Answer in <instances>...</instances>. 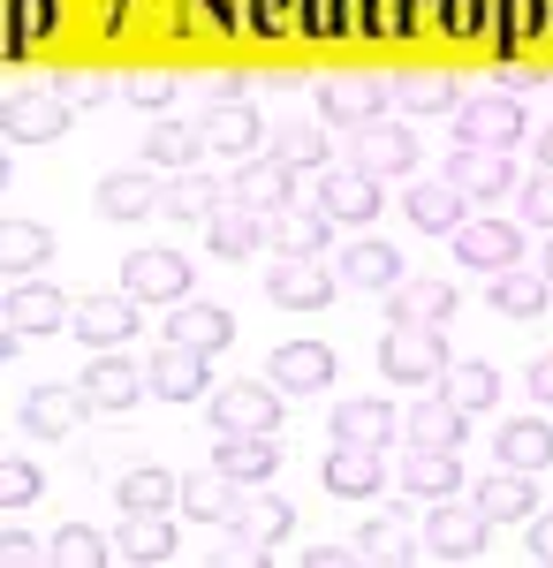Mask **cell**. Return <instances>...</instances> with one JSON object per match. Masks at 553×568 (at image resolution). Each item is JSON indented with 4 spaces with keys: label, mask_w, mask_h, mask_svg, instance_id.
<instances>
[{
    "label": "cell",
    "mask_w": 553,
    "mask_h": 568,
    "mask_svg": "<svg viewBox=\"0 0 553 568\" xmlns=\"http://www.w3.org/2000/svg\"><path fill=\"white\" fill-rule=\"evenodd\" d=\"M448 342H440V326H386V342H380V372L394 379V387H440L448 379Z\"/></svg>",
    "instance_id": "cell-1"
},
{
    "label": "cell",
    "mask_w": 553,
    "mask_h": 568,
    "mask_svg": "<svg viewBox=\"0 0 553 568\" xmlns=\"http://www.w3.org/2000/svg\"><path fill=\"white\" fill-rule=\"evenodd\" d=\"M69 318H77V296H61V288H53V281H31V273H23V281H8V296H0V326H8V334H23V342H31V334H61V326H69Z\"/></svg>",
    "instance_id": "cell-2"
},
{
    "label": "cell",
    "mask_w": 553,
    "mask_h": 568,
    "mask_svg": "<svg viewBox=\"0 0 553 568\" xmlns=\"http://www.w3.org/2000/svg\"><path fill=\"white\" fill-rule=\"evenodd\" d=\"M455 144H485V152L523 144V99L515 91H470L455 106Z\"/></svg>",
    "instance_id": "cell-3"
},
{
    "label": "cell",
    "mask_w": 553,
    "mask_h": 568,
    "mask_svg": "<svg viewBox=\"0 0 553 568\" xmlns=\"http://www.w3.org/2000/svg\"><path fill=\"white\" fill-rule=\"evenodd\" d=\"M493 538V516L477 500H432V524H425V554L432 561H477Z\"/></svg>",
    "instance_id": "cell-4"
},
{
    "label": "cell",
    "mask_w": 553,
    "mask_h": 568,
    "mask_svg": "<svg viewBox=\"0 0 553 568\" xmlns=\"http://www.w3.org/2000/svg\"><path fill=\"white\" fill-rule=\"evenodd\" d=\"M77 387L91 394V409H137L144 394H152V364H129L122 349H91V364L77 372Z\"/></svg>",
    "instance_id": "cell-5"
},
{
    "label": "cell",
    "mask_w": 553,
    "mask_h": 568,
    "mask_svg": "<svg viewBox=\"0 0 553 568\" xmlns=\"http://www.w3.org/2000/svg\"><path fill=\"white\" fill-rule=\"evenodd\" d=\"M311 205L334 220V227H372V220H380V205H386V190H380V175H372V168H356V160H349L341 175H326L319 190H311Z\"/></svg>",
    "instance_id": "cell-6"
},
{
    "label": "cell",
    "mask_w": 553,
    "mask_h": 568,
    "mask_svg": "<svg viewBox=\"0 0 553 568\" xmlns=\"http://www.w3.org/2000/svg\"><path fill=\"white\" fill-rule=\"evenodd\" d=\"M69 122H77V106L61 99L53 84H16L8 91V144H53V136H69Z\"/></svg>",
    "instance_id": "cell-7"
},
{
    "label": "cell",
    "mask_w": 553,
    "mask_h": 568,
    "mask_svg": "<svg viewBox=\"0 0 553 568\" xmlns=\"http://www.w3.org/2000/svg\"><path fill=\"white\" fill-rule=\"evenodd\" d=\"M69 326H77L84 349H122L129 334L144 326V304H137L129 288H114V296H77V318H69Z\"/></svg>",
    "instance_id": "cell-8"
},
{
    "label": "cell",
    "mask_w": 553,
    "mask_h": 568,
    "mask_svg": "<svg viewBox=\"0 0 553 568\" xmlns=\"http://www.w3.org/2000/svg\"><path fill=\"white\" fill-rule=\"evenodd\" d=\"M228 197L251 205V213H281V205H296V168H289L281 152H251V160H235Z\"/></svg>",
    "instance_id": "cell-9"
},
{
    "label": "cell",
    "mask_w": 553,
    "mask_h": 568,
    "mask_svg": "<svg viewBox=\"0 0 553 568\" xmlns=\"http://www.w3.org/2000/svg\"><path fill=\"white\" fill-rule=\"evenodd\" d=\"M319 485L334 493V500H380L386 485V447H349V439H334V455H326V470H319Z\"/></svg>",
    "instance_id": "cell-10"
},
{
    "label": "cell",
    "mask_w": 553,
    "mask_h": 568,
    "mask_svg": "<svg viewBox=\"0 0 553 568\" xmlns=\"http://www.w3.org/2000/svg\"><path fill=\"white\" fill-rule=\"evenodd\" d=\"M122 288L137 304H182V296H190V258H182V251H129Z\"/></svg>",
    "instance_id": "cell-11"
},
{
    "label": "cell",
    "mask_w": 553,
    "mask_h": 568,
    "mask_svg": "<svg viewBox=\"0 0 553 568\" xmlns=\"http://www.w3.org/2000/svg\"><path fill=\"white\" fill-rule=\"evenodd\" d=\"M265 296H273L281 311H326V304H334V265L273 258V265H265Z\"/></svg>",
    "instance_id": "cell-12"
},
{
    "label": "cell",
    "mask_w": 553,
    "mask_h": 568,
    "mask_svg": "<svg viewBox=\"0 0 553 568\" xmlns=\"http://www.w3.org/2000/svg\"><path fill=\"white\" fill-rule=\"evenodd\" d=\"M213 425L220 433H281V387H273V379L220 387L213 394Z\"/></svg>",
    "instance_id": "cell-13"
},
{
    "label": "cell",
    "mask_w": 553,
    "mask_h": 568,
    "mask_svg": "<svg viewBox=\"0 0 553 568\" xmlns=\"http://www.w3.org/2000/svg\"><path fill=\"white\" fill-rule=\"evenodd\" d=\"M448 243H455V258L477 265V273H509V265H523V227H515V220H463Z\"/></svg>",
    "instance_id": "cell-14"
},
{
    "label": "cell",
    "mask_w": 553,
    "mask_h": 568,
    "mask_svg": "<svg viewBox=\"0 0 553 568\" xmlns=\"http://www.w3.org/2000/svg\"><path fill=\"white\" fill-rule=\"evenodd\" d=\"M137 152H144V168L182 175V168H198V160L213 152V130H205V114H198V122H144Z\"/></svg>",
    "instance_id": "cell-15"
},
{
    "label": "cell",
    "mask_w": 553,
    "mask_h": 568,
    "mask_svg": "<svg viewBox=\"0 0 553 568\" xmlns=\"http://www.w3.org/2000/svg\"><path fill=\"white\" fill-rule=\"evenodd\" d=\"M386 99H394V84H380V77H319V114L326 122H349V130L380 122Z\"/></svg>",
    "instance_id": "cell-16"
},
{
    "label": "cell",
    "mask_w": 553,
    "mask_h": 568,
    "mask_svg": "<svg viewBox=\"0 0 553 568\" xmlns=\"http://www.w3.org/2000/svg\"><path fill=\"white\" fill-rule=\"evenodd\" d=\"M334 364L341 356L326 342H281V349L265 356V379L281 394H319V387H334Z\"/></svg>",
    "instance_id": "cell-17"
},
{
    "label": "cell",
    "mask_w": 553,
    "mask_h": 568,
    "mask_svg": "<svg viewBox=\"0 0 553 568\" xmlns=\"http://www.w3.org/2000/svg\"><path fill=\"white\" fill-rule=\"evenodd\" d=\"M213 463L235 485H273V478H281V439H273V433H220L213 439Z\"/></svg>",
    "instance_id": "cell-18"
},
{
    "label": "cell",
    "mask_w": 553,
    "mask_h": 568,
    "mask_svg": "<svg viewBox=\"0 0 553 568\" xmlns=\"http://www.w3.org/2000/svg\"><path fill=\"white\" fill-rule=\"evenodd\" d=\"M463 311V296L448 281H394L386 288V326H448Z\"/></svg>",
    "instance_id": "cell-19"
},
{
    "label": "cell",
    "mask_w": 553,
    "mask_h": 568,
    "mask_svg": "<svg viewBox=\"0 0 553 568\" xmlns=\"http://www.w3.org/2000/svg\"><path fill=\"white\" fill-rule=\"evenodd\" d=\"M334 439H349V447H394L402 439V409L380 402V394H349L334 409Z\"/></svg>",
    "instance_id": "cell-20"
},
{
    "label": "cell",
    "mask_w": 553,
    "mask_h": 568,
    "mask_svg": "<svg viewBox=\"0 0 553 568\" xmlns=\"http://www.w3.org/2000/svg\"><path fill=\"white\" fill-rule=\"evenodd\" d=\"M168 342H182V349H198V356H220L228 342H235V311L228 304H182L168 311Z\"/></svg>",
    "instance_id": "cell-21"
},
{
    "label": "cell",
    "mask_w": 553,
    "mask_h": 568,
    "mask_svg": "<svg viewBox=\"0 0 553 568\" xmlns=\"http://www.w3.org/2000/svg\"><path fill=\"white\" fill-rule=\"evenodd\" d=\"M265 243L281 258H319L334 243V220L319 213V205H281V213H265Z\"/></svg>",
    "instance_id": "cell-22"
},
{
    "label": "cell",
    "mask_w": 553,
    "mask_h": 568,
    "mask_svg": "<svg viewBox=\"0 0 553 568\" xmlns=\"http://www.w3.org/2000/svg\"><path fill=\"white\" fill-rule=\"evenodd\" d=\"M455 485H463V447H402V493L455 500Z\"/></svg>",
    "instance_id": "cell-23"
},
{
    "label": "cell",
    "mask_w": 553,
    "mask_h": 568,
    "mask_svg": "<svg viewBox=\"0 0 553 568\" xmlns=\"http://www.w3.org/2000/svg\"><path fill=\"white\" fill-rule=\"evenodd\" d=\"M356 168H372V175H410V168H418V136H410V122H364V130H356Z\"/></svg>",
    "instance_id": "cell-24"
},
{
    "label": "cell",
    "mask_w": 553,
    "mask_h": 568,
    "mask_svg": "<svg viewBox=\"0 0 553 568\" xmlns=\"http://www.w3.org/2000/svg\"><path fill=\"white\" fill-rule=\"evenodd\" d=\"M84 409H91V394L84 387H39V394H23V433H39V439H69L77 425H84Z\"/></svg>",
    "instance_id": "cell-25"
},
{
    "label": "cell",
    "mask_w": 553,
    "mask_h": 568,
    "mask_svg": "<svg viewBox=\"0 0 553 568\" xmlns=\"http://www.w3.org/2000/svg\"><path fill=\"white\" fill-rule=\"evenodd\" d=\"M448 182H455L463 197H509V190H515V160H509V152H485V144H455Z\"/></svg>",
    "instance_id": "cell-26"
},
{
    "label": "cell",
    "mask_w": 553,
    "mask_h": 568,
    "mask_svg": "<svg viewBox=\"0 0 553 568\" xmlns=\"http://www.w3.org/2000/svg\"><path fill=\"white\" fill-rule=\"evenodd\" d=\"M470 500H477L493 524H531V516H539V485H531V470H509V463H501L493 478H477Z\"/></svg>",
    "instance_id": "cell-27"
},
{
    "label": "cell",
    "mask_w": 553,
    "mask_h": 568,
    "mask_svg": "<svg viewBox=\"0 0 553 568\" xmlns=\"http://www.w3.org/2000/svg\"><path fill=\"white\" fill-rule=\"evenodd\" d=\"M402 447H463V409L440 387L418 394V409L402 417Z\"/></svg>",
    "instance_id": "cell-28"
},
{
    "label": "cell",
    "mask_w": 553,
    "mask_h": 568,
    "mask_svg": "<svg viewBox=\"0 0 553 568\" xmlns=\"http://www.w3.org/2000/svg\"><path fill=\"white\" fill-rule=\"evenodd\" d=\"M114 500H122V516H168L174 500H182V478H174L168 463H137V470H122Z\"/></svg>",
    "instance_id": "cell-29"
},
{
    "label": "cell",
    "mask_w": 553,
    "mask_h": 568,
    "mask_svg": "<svg viewBox=\"0 0 553 568\" xmlns=\"http://www.w3.org/2000/svg\"><path fill=\"white\" fill-rule=\"evenodd\" d=\"M205 387H213V372H205L198 349L168 342V349L152 356V394H160V402H205Z\"/></svg>",
    "instance_id": "cell-30"
},
{
    "label": "cell",
    "mask_w": 553,
    "mask_h": 568,
    "mask_svg": "<svg viewBox=\"0 0 553 568\" xmlns=\"http://www.w3.org/2000/svg\"><path fill=\"white\" fill-rule=\"evenodd\" d=\"M243 493L251 485H235L228 470H198V478H182V516H198V524H235V508H243Z\"/></svg>",
    "instance_id": "cell-31"
},
{
    "label": "cell",
    "mask_w": 553,
    "mask_h": 568,
    "mask_svg": "<svg viewBox=\"0 0 553 568\" xmlns=\"http://www.w3.org/2000/svg\"><path fill=\"white\" fill-rule=\"evenodd\" d=\"M235 530H243L251 546H265V554H273V546H289V530H296V508H289L281 493L251 485V493H243V508H235Z\"/></svg>",
    "instance_id": "cell-32"
},
{
    "label": "cell",
    "mask_w": 553,
    "mask_h": 568,
    "mask_svg": "<svg viewBox=\"0 0 553 568\" xmlns=\"http://www.w3.org/2000/svg\"><path fill=\"white\" fill-rule=\"evenodd\" d=\"M463 190H455V182H410V197H402V213H410V227H425V235H455V227H463Z\"/></svg>",
    "instance_id": "cell-33"
},
{
    "label": "cell",
    "mask_w": 553,
    "mask_h": 568,
    "mask_svg": "<svg viewBox=\"0 0 553 568\" xmlns=\"http://www.w3.org/2000/svg\"><path fill=\"white\" fill-rule=\"evenodd\" d=\"M61 251V235L46 227V220H8L0 227V265H8V281H23V273H46V258Z\"/></svg>",
    "instance_id": "cell-34"
},
{
    "label": "cell",
    "mask_w": 553,
    "mask_h": 568,
    "mask_svg": "<svg viewBox=\"0 0 553 568\" xmlns=\"http://www.w3.org/2000/svg\"><path fill=\"white\" fill-rule=\"evenodd\" d=\"M114 561H129V568L174 561V524L168 516H122V530H114Z\"/></svg>",
    "instance_id": "cell-35"
},
{
    "label": "cell",
    "mask_w": 553,
    "mask_h": 568,
    "mask_svg": "<svg viewBox=\"0 0 553 568\" xmlns=\"http://www.w3.org/2000/svg\"><path fill=\"white\" fill-rule=\"evenodd\" d=\"M258 243H265V213L235 205V197H228V205L205 220V251H213V258H251Z\"/></svg>",
    "instance_id": "cell-36"
},
{
    "label": "cell",
    "mask_w": 553,
    "mask_h": 568,
    "mask_svg": "<svg viewBox=\"0 0 553 568\" xmlns=\"http://www.w3.org/2000/svg\"><path fill=\"white\" fill-rule=\"evenodd\" d=\"M546 304H553L546 265H539V273H531V265H509V273H493V311H501V318H539Z\"/></svg>",
    "instance_id": "cell-37"
},
{
    "label": "cell",
    "mask_w": 553,
    "mask_h": 568,
    "mask_svg": "<svg viewBox=\"0 0 553 568\" xmlns=\"http://www.w3.org/2000/svg\"><path fill=\"white\" fill-rule=\"evenodd\" d=\"M144 213H160V182L144 168H122V175L99 182V220H144Z\"/></svg>",
    "instance_id": "cell-38"
},
{
    "label": "cell",
    "mask_w": 553,
    "mask_h": 568,
    "mask_svg": "<svg viewBox=\"0 0 553 568\" xmlns=\"http://www.w3.org/2000/svg\"><path fill=\"white\" fill-rule=\"evenodd\" d=\"M341 281L349 288H394L402 281V251L394 243H372V235L364 243H341Z\"/></svg>",
    "instance_id": "cell-39"
},
{
    "label": "cell",
    "mask_w": 553,
    "mask_h": 568,
    "mask_svg": "<svg viewBox=\"0 0 553 568\" xmlns=\"http://www.w3.org/2000/svg\"><path fill=\"white\" fill-rule=\"evenodd\" d=\"M205 130H213L220 160H251V152H265V122H258L243 99H235V106H213V114H205Z\"/></svg>",
    "instance_id": "cell-40"
},
{
    "label": "cell",
    "mask_w": 553,
    "mask_h": 568,
    "mask_svg": "<svg viewBox=\"0 0 553 568\" xmlns=\"http://www.w3.org/2000/svg\"><path fill=\"white\" fill-rule=\"evenodd\" d=\"M501 463L509 470H553V425L546 417H515V425H501Z\"/></svg>",
    "instance_id": "cell-41"
},
{
    "label": "cell",
    "mask_w": 553,
    "mask_h": 568,
    "mask_svg": "<svg viewBox=\"0 0 553 568\" xmlns=\"http://www.w3.org/2000/svg\"><path fill=\"white\" fill-rule=\"evenodd\" d=\"M273 152H281L296 175H319V168L334 160V130H326V122H281V130H273Z\"/></svg>",
    "instance_id": "cell-42"
},
{
    "label": "cell",
    "mask_w": 553,
    "mask_h": 568,
    "mask_svg": "<svg viewBox=\"0 0 553 568\" xmlns=\"http://www.w3.org/2000/svg\"><path fill=\"white\" fill-rule=\"evenodd\" d=\"M440 394H448L463 417H477V409H493V402H501V372H493V364H477V356H463V364H448Z\"/></svg>",
    "instance_id": "cell-43"
},
{
    "label": "cell",
    "mask_w": 553,
    "mask_h": 568,
    "mask_svg": "<svg viewBox=\"0 0 553 568\" xmlns=\"http://www.w3.org/2000/svg\"><path fill=\"white\" fill-rule=\"evenodd\" d=\"M220 205H228V190L205 182V175H190V168H182L174 182H160V213L168 220H213Z\"/></svg>",
    "instance_id": "cell-44"
},
{
    "label": "cell",
    "mask_w": 553,
    "mask_h": 568,
    "mask_svg": "<svg viewBox=\"0 0 553 568\" xmlns=\"http://www.w3.org/2000/svg\"><path fill=\"white\" fill-rule=\"evenodd\" d=\"M410 554H425V538L402 516H372V524L356 530V561H410Z\"/></svg>",
    "instance_id": "cell-45"
},
{
    "label": "cell",
    "mask_w": 553,
    "mask_h": 568,
    "mask_svg": "<svg viewBox=\"0 0 553 568\" xmlns=\"http://www.w3.org/2000/svg\"><path fill=\"white\" fill-rule=\"evenodd\" d=\"M394 99H402V114H455V106H463V91H455V77H440V69H418V77H394Z\"/></svg>",
    "instance_id": "cell-46"
},
{
    "label": "cell",
    "mask_w": 553,
    "mask_h": 568,
    "mask_svg": "<svg viewBox=\"0 0 553 568\" xmlns=\"http://www.w3.org/2000/svg\"><path fill=\"white\" fill-rule=\"evenodd\" d=\"M46 561L53 568H99V561H114V538H99L91 524H61L46 538Z\"/></svg>",
    "instance_id": "cell-47"
},
{
    "label": "cell",
    "mask_w": 553,
    "mask_h": 568,
    "mask_svg": "<svg viewBox=\"0 0 553 568\" xmlns=\"http://www.w3.org/2000/svg\"><path fill=\"white\" fill-rule=\"evenodd\" d=\"M39 493H46V478L23 463V455H8V463H0V508H8V516H23Z\"/></svg>",
    "instance_id": "cell-48"
},
{
    "label": "cell",
    "mask_w": 553,
    "mask_h": 568,
    "mask_svg": "<svg viewBox=\"0 0 553 568\" xmlns=\"http://www.w3.org/2000/svg\"><path fill=\"white\" fill-rule=\"evenodd\" d=\"M122 99H129V106H168V99H174V77H168V69H129V77H122Z\"/></svg>",
    "instance_id": "cell-49"
},
{
    "label": "cell",
    "mask_w": 553,
    "mask_h": 568,
    "mask_svg": "<svg viewBox=\"0 0 553 568\" xmlns=\"http://www.w3.org/2000/svg\"><path fill=\"white\" fill-rule=\"evenodd\" d=\"M53 91H61L69 106H99V99H107V91H114V84H107L99 69H69V77H61V84H53Z\"/></svg>",
    "instance_id": "cell-50"
},
{
    "label": "cell",
    "mask_w": 553,
    "mask_h": 568,
    "mask_svg": "<svg viewBox=\"0 0 553 568\" xmlns=\"http://www.w3.org/2000/svg\"><path fill=\"white\" fill-rule=\"evenodd\" d=\"M523 220L553 235V175H546V168H539V182H523Z\"/></svg>",
    "instance_id": "cell-51"
},
{
    "label": "cell",
    "mask_w": 553,
    "mask_h": 568,
    "mask_svg": "<svg viewBox=\"0 0 553 568\" xmlns=\"http://www.w3.org/2000/svg\"><path fill=\"white\" fill-rule=\"evenodd\" d=\"M198 91H205V106H235V99H243V77H235V69H205Z\"/></svg>",
    "instance_id": "cell-52"
},
{
    "label": "cell",
    "mask_w": 553,
    "mask_h": 568,
    "mask_svg": "<svg viewBox=\"0 0 553 568\" xmlns=\"http://www.w3.org/2000/svg\"><path fill=\"white\" fill-rule=\"evenodd\" d=\"M539 84H546V69H539V61H509V69H501V91H515V99H531Z\"/></svg>",
    "instance_id": "cell-53"
},
{
    "label": "cell",
    "mask_w": 553,
    "mask_h": 568,
    "mask_svg": "<svg viewBox=\"0 0 553 568\" xmlns=\"http://www.w3.org/2000/svg\"><path fill=\"white\" fill-rule=\"evenodd\" d=\"M523 387H531V402H546V409H553V349L539 356L531 372H523Z\"/></svg>",
    "instance_id": "cell-54"
},
{
    "label": "cell",
    "mask_w": 553,
    "mask_h": 568,
    "mask_svg": "<svg viewBox=\"0 0 553 568\" xmlns=\"http://www.w3.org/2000/svg\"><path fill=\"white\" fill-rule=\"evenodd\" d=\"M539 568H553V516H531V546H523Z\"/></svg>",
    "instance_id": "cell-55"
},
{
    "label": "cell",
    "mask_w": 553,
    "mask_h": 568,
    "mask_svg": "<svg viewBox=\"0 0 553 568\" xmlns=\"http://www.w3.org/2000/svg\"><path fill=\"white\" fill-rule=\"evenodd\" d=\"M341 561H356V538H349V546H311V554H303V568H341Z\"/></svg>",
    "instance_id": "cell-56"
},
{
    "label": "cell",
    "mask_w": 553,
    "mask_h": 568,
    "mask_svg": "<svg viewBox=\"0 0 553 568\" xmlns=\"http://www.w3.org/2000/svg\"><path fill=\"white\" fill-rule=\"evenodd\" d=\"M539 168L553 175V130H539Z\"/></svg>",
    "instance_id": "cell-57"
},
{
    "label": "cell",
    "mask_w": 553,
    "mask_h": 568,
    "mask_svg": "<svg viewBox=\"0 0 553 568\" xmlns=\"http://www.w3.org/2000/svg\"><path fill=\"white\" fill-rule=\"evenodd\" d=\"M546 281H553V243H546Z\"/></svg>",
    "instance_id": "cell-58"
}]
</instances>
